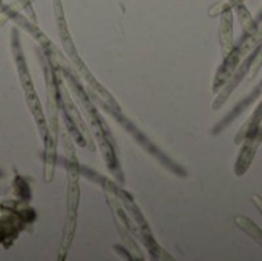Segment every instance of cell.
<instances>
[{
	"instance_id": "1",
	"label": "cell",
	"mask_w": 262,
	"mask_h": 261,
	"mask_svg": "<svg viewBox=\"0 0 262 261\" xmlns=\"http://www.w3.org/2000/svg\"><path fill=\"white\" fill-rule=\"evenodd\" d=\"M259 45H262V23L258 26V29L252 34H244V37L239 40L238 45H233L232 51L223 57V63L220 65L215 78H213V86L212 91L216 94L226 83L227 80L233 75V72L236 71V68L239 66V63L253 51L256 49Z\"/></svg>"
},
{
	"instance_id": "2",
	"label": "cell",
	"mask_w": 262,
	"mask_h": 261,
	"mask_svg": "<svg viewBox=\"0 0 262 261\" xmlns=\"http://www.w3.org/2000/svg\"><path fill=\"white\" fill-rule=\"evenodd\" d=\"M261 143L262 122L261 125H259V128H258V131H256V134H255V137L244 142L243 151H241V154H239V157H238V160H236V163H235V174H236L238 177H243V175L249 171V168H250V165H252V162H253V158H255V154H256V151H258V148H259Z\"/></svg>"
},
{
	"instance_id": "3",
	"label": "cell",
	"mask_w": 262,
	"mask_h": 261,
	"mask_svg": "<svg viewBox=\"0 0 262 261\" xmlns=\"http://www.w3.org/2000/svg\"><path fill=\"white\" fill-rule=\"evenodd\" d=\"M220 45H221V55L226 57L233 45V9L227 5L221 12V23H220Z\"/></svg>"
},
{
	"instance_id": "4",
	"label": "cell",
	"mask_w": 262,
	"mask_h": 261,
	"mask_svg": "<svg viewBox=\"0 0 262 261\" xmlns=\"http://www.w3.org/2000/svg\"><path fill=\"white\" fill-rule=\"evenodd\" d=\"M226 3L236 12V15L239 18V23H241L244 32L252 34V32H255L258 29L259 25L256 23L255 17L252 15V12L244 5V0H226Z\"/></svg>"
},
{
	"instance_id": "5",
	"label": "cell",
	"mask_w": 262,
	"mask_h": 261,
	"mask_svg": "<svg viewBox=\"0 0 262 261\" xmlns=\"http://www.w3.org/2000/svg\"><path fill=\"white\" fill-rule=\"evenodd\" d=\"M235 225L244 232V234H247L259 248L262 249V229L255 223V222H252L250 218H247V217H236L235 218Z\"/></svg>"
},
{
	"instance_id": "6",
	"label": "cell",
	"mask_w": 262,
	"mask_h": 261,
	"mask_svg": "<svg viewBox=\"0 0 262 261\" xmlns=\"http://www.w3.org/2000/svg\"><path fill=\"white\" fill-rule=\"evenodd\" d=\"M262 94V82L253 89V92L250 94V95H247L243 102H239V103H236L235 105V108L229 112V115H226V118L229 120V122H235L236 118H239V115L246 111V109H249L255 102H256V98L259 97Z\"/></svg>"
},
{
	"instance_id": "7",
	"label": "cell",
	"mask_w": 262,
	"mask_h": 261,
	"mask_svg": "<svg viewBox=\"0 0 262 261\" xmlns=\"http://www.w3.org/2000/svg\"><path fill=\"white\" fill-rule=\"evenodd\" d=\"M253 203H255V206L258 208V211L261 212L262 215V198L259 195H253Z\"/></svg>"
}]
</instances>
